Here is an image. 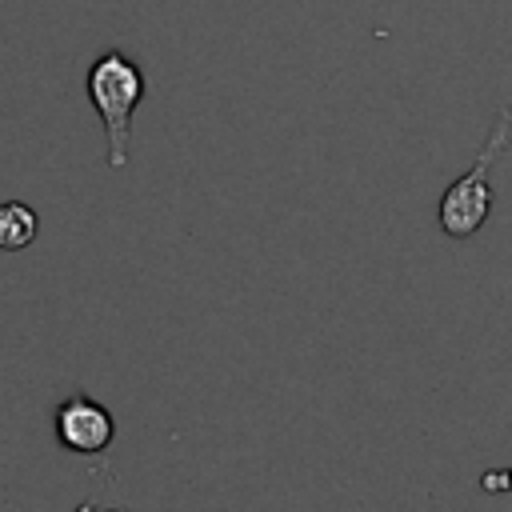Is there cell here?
I'll return each mask as SVG.
<instances>
[{"instance_id":"cell-2","label":"cell","mask_w":512,"mask_h":512,"mask_svg":"<svg viewBox=\"0 0 512 512\" xmlns=\"http://www.w3.org/2000/svg\"><path fill=\"white\" fill-rule=\"evenodd\" d=\"M508 136H512V104H500L496 124H492L484 148L476 152L472 168L464 176H456L444 188L440 204H436V220H440L444 236L468 240V236H476L488 224V216H492V180H488V172H492L496 156L508 148Z\"/></svg>"},{"instance_id":"cell-1","label":"cell","mask_w":512,"mask_h":512,"mask_svg":"<svg viewBox=\"0 0 512 512\" xmlns=\"http://www.w3.org/2000/svg\"><path fill=\"white\" fill-rule=\"evenodd\" d=\"M88 100L104 124L108 136V168H124L128 164V132H132V112L144 100V72L136 68L132 56L108 48L104 56L92 60L88 68Z\"/></svg>"},{"instance_id":"cell-5","label":"cell","mask_w":512,"mask_h":512,"mask_svg":"<svg viewBox=\"0 0 512 512\" xmlns=\"http://www.w3.org/2000/svg\"><path fill=\"white\" fill-rule=\"evenodd\" d=\"M480 488H484V492H504V488H508V468L484 472V476H480Z\"/></svg>"},{"instance_id":"cell-6","label":"cell","mask_w":512,"mask_h":512,"mask_svg":"<svg viewBox=\"0 0 512 512\" xmlns=\"http://www.w3.org/2000/svg\"><path fill=\"white\" fill-rule=\"evenodd\" d=\"M508 488H512V468H508Z\"/></svg>"},{"instance_id":"cell-4","label":"cell","mask_w":512,"mask_h":512,"mask_svg":"<svg viewBox=\"0 0 512 512\" xmlns=\"http://www.w3.org/2000/svg\"><path fill=\"white\" fill-rule=\"evenodd\" d=\"M40 232V216L36 208H28L24 200H4L0 204V248L4 252H20L36 240Z\"/></svg>"},{"instance_id":"cell-3","label":"cell","mask_w":512,"mask_h":512,"mask_svg":"<svg viewBox=\"0 0 512 512\" xmlns=\"http://www.w3.org/2000/svg\"><path fill=\"white\" fill-rule=\"evenodd\" d=\"M116 436V420L112 412L92 400V396H68L60 408H56V440L68 448V452H80V456H96L112 444Z\"/></svg>"}]
</instances>
